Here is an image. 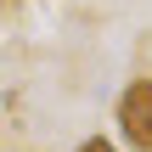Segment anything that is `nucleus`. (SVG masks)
<instances>
[{
  "instance_id": "nucleus-1",
  "label": "nucleus",
  "mask_w": 152,
  "mask_h": 152,
  "mask_svg": "<svg viewBox=\"0 0 152 152\" xmlns=\"http://www.w3.org/2000/svg\"><path fill=\"white\" fill-rule=\"evenodd\" d=\"M118 130L135 152H152V79H130L118 90Z\"/></svg>"
},
{
  "instance_id": "nucleus-2",
  "label": "nucleus",
  "mask_w": 152,
  "mask_h": 152,
  "mask_svg": "<svg viewBox=\"0 0 152 152\" xmlns=\"http://www.w3.org/2000/svg\"><path fill=\"white\" fill-rule=\"evenodd\" d=\"M79 152H118V147H113V141H102V135H90V141H85Z\"/></svg>"
}]
</instances>
